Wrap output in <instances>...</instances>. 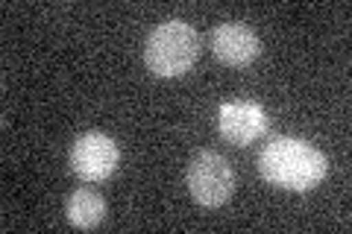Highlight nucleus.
<instances>
[{
  "mask_svg": "<svg viewBox=\"0 0 352 234\" xmlns=\"http://www.w3.org/2000/svg\"><path fill=\"white\" fill-rule=\"evenodd\" d=\"M258 173L264 182H270L273 187H279V191L305 194L326 179L329 161L314 143H308L302 138L282 135L261 147Z\"/></svg>",
  "mask_w": 352,
  "mask_h": 234,
  "instance_id": "obj_1",
  "label": "nucleus"
},
{
  "mask_svg": "<svg viewBox=\"0 0 352 234\" xmlns=\"http://www.w3.org/2000/svg\"><path fill=\"white\" fill-rule=\"evenodd\" d=\"M212 53L217 56V62L229 65V68H247L258 59L261 41L247 24L226 21L212 30Z\"/></svg>",
  "mask_w": 352,
  "mask_h": 234,
  "instance_id": "obj_6",
  "label": "nucleus"
},
{
  "mask_svg": "<svg viewBox=\"0 0 352 234\" xmlns=\"http://www.w3.org/2000/svg\"><path fill=\"white\" fill-rule=\"evenodd\" d=\"M120 150L106 132H85L71 147V170L82 182H106L118 170Z\"/></svg>",
  "mask_w": 352,
  "mask_h": 234,
  "instance_id": "obj_4",
  "label": "nucleus"
},
{
  "mask_svg": "<svg viewBox=\"0 0 352 234\" xmlns=\"http://www.w3.org/2000/svg\"><path fill=\"white\" fill-rule=\"evenodd\" d=\"M65 217L74 229H97L106 220V199L91 187H80L65 202Z\"/></svg>",
  "mask_w": 352,
  "mask_h": 234,
  "instance_id": "obj_7",
  "label": "nucleus"
},
{
  "mask_svg": "<svg viewBox=\"0 0 352 234\" xmlns=\"http://www.w3.org/2000/svg\"><path fill=\"white\" fill-rule=\"evenodd\" d=\"M185 182L197 205L203 208H220L226 205L235 194V170L223 155L214 150H200L188 161Z\"/></svg>",
  "mask_w": 352,
  "mask_h": 234,
  "instance_id": "obj_3",
  "label": "nucleus"
},
{
  "mask_svg": "<svg viewBox=\"0 0 352 234\" xmlns=\"http://www.w3.org/2000/svg\"><path fill=\"white\" fill-rule=\"evenodd\" d=\"M200 59V36L185 21H164L147 36L144 65L159 80H176L188 73Z\"/></svg>",
  "mask_w": 352,
  "mask_h": 234,
  "instance_id": "obj_2",
  "label": "nucleus"
},
{
  "mask_svg": "<svg viewBox=\"0 0 352 234\" xmlns=\"http://www.w3.org/2000/svg\"><path fill=\"white\" fill-rule=\"evenodd\" d=\"M217 129L223 141L235 147H250L252 141H261L270 132V117L252 100H229L217 108Z\"/></svg>",
  "mask_w": 352,
  "mask_h": 234,
  "instance_id": "obj_5",
  "label": "nucleus"
}]
</instances>
